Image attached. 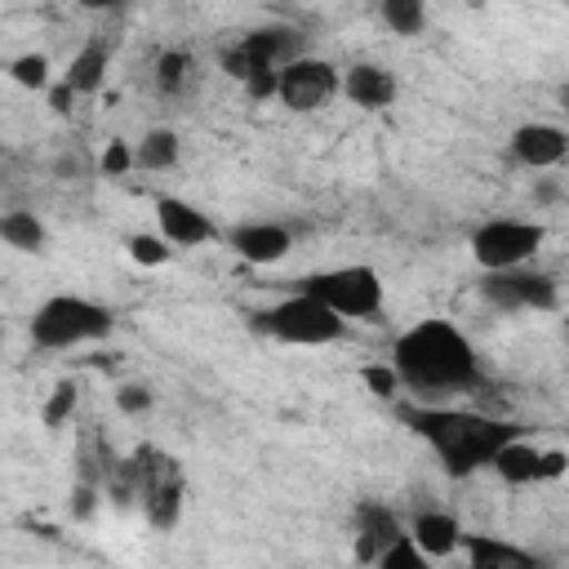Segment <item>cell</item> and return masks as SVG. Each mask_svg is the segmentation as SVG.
<instances>
[{"instance_id": "obj_16", "label": "cell", "mask_w": 569, "mask_h": 569, "mask_svg": "<svg viewBox=\"0 0 569 569\" xmlns=\"http://www.w3.org/2000/svg\"><path fill=\"white\" fill-rule=\"evenodd\" d=\"M405 533H409V542H413L427 560H445V556H453L458 542H462L458 516H453V511H436V507L418 511V516L405 525Z\"/></svg>"}, {"instance_id": "obj_21", "label": "cell", "mask_w": 569, "mask_h": 569, "mask_svg": "<svg viewBox=\"0 0 569 569\" xmlns=\"http://www.w3.org/2000/svg\"><path fill=\"white\" fill-rule=\"evenodd\" d=\"M133 164L138 169H173L178 164V133L164 129V124L147 129L138 138V147H133Z\"/></svg>"}, {"instance_id": "obj_33", "label": "cell", "mask_w": 569, "mask_h": 569, "mask_svg": "<svg viewBox=\"0 0 569 569\" xmlns=\"http://www.w3.org/2000/svg\"><path fill=\"white\" fill-rule=\"evenodd\" d=\"M0 347H4V325H0Z\"/></svg>"}, {"instance_id": "obj_18", "label": "cell", "mask_w": 569, "mask_h": 569, "mask_svg": "<svg viewBox=\"0 0 569 569\" xmlns=\"http://www.w3.org/2000/svg\"><path fill=\"white\" fill-rule=\"evenodd\" d=\"M338 93H347V98H351L356 107H365V111H382V107L396 102L400 84H396V76H391L387 67H378V62H356V67L342 71V89H338Z\"/></svg>"}, {"instance_id": "obj_26", "label": "cell", "mask_w": 569, "mask_h": 569, "mask_svg": "<svg viewBox=\"0 0 569 569\" xmlns=\"http://www.w3.org/2000/svg\"><path fill=\"white\" fill-rule=\"evenodd\" d=\"M129 258L142 262V267H164L173 258V249L160 236H129Z\"/></svg>"}, {"instance_id": "obj_19", "label": "cell", "mask_w": 569, "mask_h": 569, "mask_svg": "<svg viewBox=\"0 0 569 569\" xmlns=\"http://www.w3.org/2000/svg\"><path fill=\"white\" fill-rule=\"evenodd\" d=\"M107 62H111V49L93 36V40H84V44L71 53V62H67V71H62V84H67L71 93H98V89L107 84Z\"/></svg>"}, {"instance_id": "obj_22", "label": "cell", "mask_w": 569, "mask_h": 569, "mask_svg": "<svg viewBox=\"0 0 569 569\" xmlns=\"http://www.w3.org/2000/svg\"><path fill=\"white\" fill-rule=\"evenodd\" d=\"M191 71H196V62H191L187 49H164V53L156 58V89H160L164 98H178V93L191 84Z\"/></svg>"}, {"instance_id": "obj_27", "label": "cell", "mask_w": 569, "mask_h": 569, "mask_svg": "<svg viewBox=\"0 0 569 569\" xmlns=\"http://www.w3.org/2000/svg\"><path fill=\"white\" fill-rule=\"evenodd\" d=\"M360 378H365V387H369L378 400H396V391H400V378L391 373V365H387V360L365 365V369H360Z\"/></svg>"}, {"instance_id": "obj_8", "label": "cell", "mask_w": 569, "mask_h": 569, "mask_svg": "<svg viewBox=\"0 0 569 569\" xmlns=\"http://www.w3.org/2000/svg\"><path fill=\"white\" fill-rule=\"evenodd\" d=\"M338 89H342V71L329 58H307L302 53L289 67L276 71V102L284 111H298V116L329 107L338 98Z\"/></svg>"}, {"instance_id": "obj_13", "label": "cell", "mask_w": 569, "mask_h": 569, "mask_svg": "<svg viewBox=\"0 0 569 569\" xmlns=\"http://www.w3.org/2000/svg\"><path fill=\"white\" fill-rule=\"evenodd\" d=\"M511 156L525 164V169H556L565 156H569V133L560 124H547V120H529L511 133Z\"/></svg>"}, {"instance_id": "obj_11", "label": "cell", "mask_w": 569, "mask_h": 569, "mask_svg": "<svg viewBox=\"0 0 569 569\" xmlns=\"http://www.w3.org/2000/svg\"><path fill=\"white\" fill-rule=\"evenodd\" d=\"M156 236L169 244V249H200V244H213L222 240V231L213 227V218L204 209H196L191 200H178V196H160L156 200Z\"/></svg>"}, {"instance_id": "obj_24", "label": "cell", "mask_w": 569, "mask_h": 569, "mask_svg": "<svg viewBox=\"0 0 569 569\" xmlns=\"http://www.w3.org/2000/svg\"><path fill=\"white\" fill-rule=\"evenodd\" d=\"M9 76H13V84H22L31 93H44L49 89V58L44 53H18L9 62Z\"/></svg>"}, {"instance_id": "obj_30", "label": "cell", "mask_w": 569, "mask_h": 569, "mask_svg": "<svg viewBox=\"0 0 569 569\" xmlns=\"http://www.w3.org/2000/svg\"><path fill=\"white\" fill-rule=\"evenodd\" d=\"M98 502H102V489L98 485H71V520H93V511H98Z\"/></svg>"}, {"instance_id": "obj_1", "label": "cell", "mask_w": 569, "mask_h": 569, "mask_svg": "<svg viewBox=\"0 0 569 569\" xmlns=\"http://www.w3.org/2000/svg\"><path fill=\"white\" fill-rule=\"evenodd\" d=\"M391 373L418 405H440L445 396H462L480 382V356L471 338L449 320H418L391 342Z\"/></svg>"}, {"instance_id": "obj_31", "label": "cell", "mask_w": 569, "mask_h": 569, "mask_svg": "<svg viewBox=\"0 0 569 569\" xmlns=\"http://www.w3.org/2000/svg\"><path fill=\"white\" fill-rule=\"evenodd\" d=\"M129 169H133V147H129V142H107V151H102V173L120 178V173H129Z\"/></svg>"}, {"instance_id": "obj_9", "label": "cell", "mask_w": 569, "mask_h": 569, "mask_svg": "<svg viewBox=\"0 0 569 569\" xmlns=\"http://www.w3.org/2000/svg\"><path fill=\"white\" fill-rule=\"evenodd\" d=\"M480 293L498 311H556L560 307V284L547 271H533V267L493 271V276H485Z\"/></svg>"}, {"instance_id": "obj_7", "label": "cell", "mask_w": 569, "mask_h": 569, "mask_svg": "<svg viewBox=\"0 0 569 569\" xmlns=\"http://www.w3.org/2000/svg\"><path fill=\"white\" fill-rule=\"evenodd\" d=\"M542 244H547V227L529 218H489L471 231V258L485 276L529 267Z\"/></svg>"}, {"instance_id": "obj_12", "label": "cell", "mask_w": 569, "mask_h": 569, "mask_svg": "<svg viewBox=\"0 0 569 569\" xmlns=\"http://www.w3.org/2000/svg\"><path fill=\"white\" fill-rule=\"evenodd\" d=\"M222 240L249 267H271L293 249V231L284 222H236Z\"/></svg>"}, {"instance_id": "obj_20", "label": "cell", "mask_w": 569, "mask_h": 569, "mask_svg": "<svg viewBox=\"0 0 569 569\" xmlns=\"http://www.w3.org/2000/svg\"><path fill=\"white\" fill-rule=\"evenodd\" d=\"M0 240L9 249H18V253H40L49 231L31 209H9V213H0Z\"/></svg>"}, {"instance_id": "obj_2", "label": "cell", "mask_w": 569, "mask_h": 569, "mask_svg": "<svg viewBox=\"0 0 569 569\" xmlns=\"http://www.w3.org/2000/svg\"><path fill=\"white\" fill-rule=\"evenodd\" d=\"M400 422L418 440H427L440 471L453 480L485 471L507 440L525 436V427L507 418H489L480 409H458V405H400Z\"/></svg>"}, {"instance_id": "obj_14", "label": "cell", "mask_w": 569, "mask_h": 569, "mask_svg": "<svg viewBox=\"0 0 569 569\" xmlns=\"http://www.w3.org/2000/svg\"><path fill=\"white\" fill-rule=\"evenodd\" d=\"M236 49L258 67V71H280L293 58H302V31L293 27H258L236 40Z\"/></svg>"}, {"instance_id": "obj_29", "label": "cell", "mask_w": 569, "mask_h": 569, "mask_svg": "<svg viewBox=\"0 0 569 569\" xmlns=\"http://www.w3.org/2000/svg\"><path fill=\"white\" fill-rule=\"evenodd\" d=\"M116 409L120 413H147L151 409V387H142V382H124L120 391H116Z\"/></svg>"}, {"instance_id": "obj_10", "label": "cell", "mask_w": 569, "mask_h": 569, "mask_svg": "<svg viewBox=\"0 0 569 569\" xmlns=\"http://www.w3.org/2000/svg\"><path fill=\"white\" fill-rule=\"evenodd\" d=\"M489 467L498 471V480H507V485L520 489V485H538V480H560L565 467H569V458H565V449H542V445L516 436V440H507L493 453Z\"/></svg>"}, {"instance_id": "obj_4", "label": "cell", "mask_w": 569, "mask_h": 569, "mask_svg": "<svg viewBox=\"0 0 569 569\" xmlns=\"http://www.w3.org/2000/svg\"><path fill=\"white\" fill-rule=\"evenodd\" d=\"M111 329H116L111 307H102L93 298H80V293H53L27 320L31 342L44 347V351H71V347H84V342H102Z\"/></svg>"}, {"instance_id": "obj_3", "label": "cell", "mask_w": 569, "mask_h": 569, "mask_svg": "<svg viewBox=\"0 0 569 569\" xmlns=\"http://www.w3.org/2000/svg\"><path fill=\"white\" fill-rule=\"evenodd\" d=\"M129 467H133V502L142 507V520L156 533L178 529L182 507H187V471H182V462L160 445H138L129 453Z\"/></svg>"}, {"instance_id": "obj_6", "label": "cell", "mask_w": 569, "mask_h": 569, "mask_svg": "<svg viewBox=\"0 0 569 569\" xmlns=\"http://www.w3.org/2000/svg\"><path fill=\"white\" fill-rule=\"evenodd\" d=\"M253 325H258L267 338L284 342V347H329V342H338V338L347 333V320H338L329 307H320L316 298H307V293H298V289H293L289 298L262 307V311L253 316Z\"/></svg>"}, {"instance_id": "obj_32", "label": "cell", "mask_w": 569, "mask_h": 569, "mask_svg": "<svg viewBox=\"0 0 569 569\" xmlns=\"http://www.w3.org/2000/svg\"><path fill=\"white\" fill-rule=\"evenodd\" d=\"M71 98H76V93H71L67 84H53V89H49V102H53V111H67V102H71Z\"/></svg>"}, {"instance_id": "obj_28", "label": "cell", "mask_w": 569, "mask_h": 569, "mask_svg": "<svg viewBox=\"0 0 569 569\" xmlns=\"http://www.w3.org/2000/svg\"><path fill=\"white\" fill-rule=\"evenodd\" d=\"M71 409H76V382H58L40 418H44V427H62L71 418Z\"/></svg>"}, {"instance_id": "obj_23", "label": "cell", "mask_w": 569, "mask_h": 569, "mask_svg": "<svg viewBox=\"0 0 569 569\" xmlns=\"http://www.w3.org/2000/svg\"><path fill=\"white\" fill-rule=\"evenodd\" d=\"M382 22L396 31V36H418L427 27V9L418 0H382Z\"/></svg>"}, {"instance_id": "obj_17", "label": "cell", "mask_w": 569, "mask_h": 569, "mask_svg": "<svg viewBox=\"0 0 569 569\" xmlns=\"http://www.w3.org/2000/svg\"><path fill=\"white\" fill-rule=\"evenodd\" d=\"M458 547L467 551V569H542V560L533 551H525L498 533H467L462 529Z\"/></svg>"}, {"instance_id": "obj_15", "label": "cell", "mask_w": 569, "mask_h": 569, "mask_svg": "<svg viewBox=\"0 0 569 569\" xmlns=\"http://www.w3.org/2000/svg\"><path fill=\"white\" fill-rule=\"evenodd\" d=\"M400 533H405V520L387 502H373V498L356 502V556L365 565H373L378 551H387Z\"/></svg>"}, {"instance_id": "obj_5", "label": "cell", "mask_w": 569, "mask_h": 569, "mask_svg": "<svg viewBox=\"0 0 569 569\" xmlns=\"http://www.w3.org/2000/svg\"><path fill=\"white\" fill-rule=\"evenodd\" d=\"M298 293L316 298L320 307H329L338 320H373L382 311V276L365 262H347V267H325L311 271Z\"/></svg>"}, {"instance_id": "obj_25", "label": "cell", "mask_w": 569, "mask_h": 569, "mask_svg": "<svg viewBox=\"0 0 569 569\" xmlns=\"http://www.w3.org/2000/svg\"><path fill=\"white\" fill-rule=\"evenodd\" d=\"M373 569H431V560L409 542V533H400L387 551H378V560H373Z\"/></svg>"}]
</instances>
